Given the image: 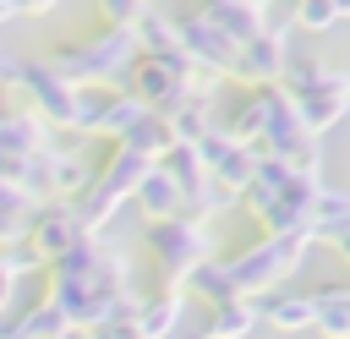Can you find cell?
I'll use <instances>...</instances> for the list:
<instances>
[{"label": "cell", "mask_w": 350, "mask_h": 339, "mask_svg": "<svg viewBox=\"0 0 350 339\" xmlns=\"http://www.w3.org/2000/svg\"><path fill=\"white\" fill-rule=\"evenodd\" d=\"M66 328H71V317L60 306H27L0 323V339H66Z\"/></svg>", "instance_id": "1"}, {"label": "cell", "mask_w": 350, "mask_h": 339, "mask_svg": "<svg viewBox=\"0 0 350 339\" xmlns=\"http://www.w3.org/2000/svg\"><path fill=\"white\" fill-rule=\"evenodd\" d=\"M0 268H5V262H0ZM5 301H11V273H0V306H5Z\"/></svg>", "instance_id": "2"}]
</instances>
